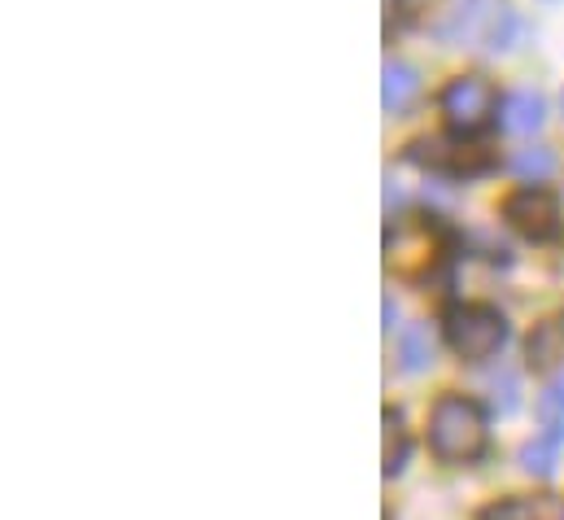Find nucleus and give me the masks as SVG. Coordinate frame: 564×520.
<instances>
[{"label": "nucleus", "mask_w": 564, "mask_h": 520, "mask_svg": "<svg viewBox=\"0 0 564 520\" xmlns=\"http://www.w3.org/2000/svg\"><path fill=\"white\" fill-rule=\"evenodd\" d=\"M429 442H433V451H437L442 459H451V464L477 459V455L486 451V442H490L486 411H481L473 398H459V393L442 398V402L433 407V420H429Z\"/></svg>", "instance_id": "obj_1"}, {"label": "nucleus", "mask_w": 564, "mask_h": 520, "mask_svg": "<svg viewBox=\"0 0 564 520\" xmlns=\"http://www.w3.org/2000/svg\"><path fill=\"white\" fill-rule=\"evenodd\" d=\"M539 415L547 420V424H564V381H552L543 398H539Z\"/></svg>", "instance_id": "obj_13"}, {"label": "nucleus", "mask_w": 564, "mask_h": 520, "mask_svg": "<svg viewBox=\"0 0 564 520\" xmlns=\"http://www.w3.org/2000/svg\"><path fill=\"white\" fill-rule=\"evenodd\" d=\"M525 355H530V364L534 368H556L564 359V324L561 319H547V324H539L534 328V337H530V346H525Z\"/></svg>", "instance_id": "obj_9"}, {"label": "nucleus", "mask_w": 564, "mask_h": 520, "mask_svg": "<svg viewBox=\"0 0 564 520\" xmlns=\"http://www.w3.org/2000/svg\"><path fill=\"white\" fill-rule=\"evenodd\" d=\"M561 520H564V512H561Z\"/></svg>", "instance_id": "obj_15"}, {"label": "nucleus", "mask_w": 564, "mask_h": 520, "mask_svg": "<svg viewBox=\"0 0 564 520\" xmlns=\"http://www.w3.org/2000/svg\"><path fill=\"white\" fill-rule=\"evenodd\" d=\"M446 342L459 359H490L508 342V319L495 306H455L446 315Z\"/></svg>", "instance_id": "obj_2"}, {"label": "nucleus", "mask_w": 564, "mask_h": 520, "mask_svg": "<svg viewBox=\"0 0 564 520\" xmlns=\"http://www.w3.org/2000/svg\"><path fill=\"white\" fill-rule=\"evenodd\" d=\"M561 446H564V424H547L543 437H534V442L521 446V464H525V473H534V477H552V473H556V455H561Z\"/></svg>", "instance_id": "obj_8"}, {"label": "nucleus", "mask_w": 564, "mask_h": 520, "mask_svg": "<svg viewBox=\"0 0 564 520\" xmlns=\"http://www.w3.org/2000/svg\"><path fill=\"white\" fill-rule=\"evenodd\" d=\"M499 128L512 131V136L539 131L543 128V97H539V93H530V88H521V93L503 97V106H499Z\"/></svg>", "instance_id": "obj_6"}, {"label": "nucleus", "mask_w": 564, "mask_h": 520, "mask_svg": "<svg viewBox=\"0 0 564 520\" xmlns=\"http://www.w3.org/2000/svg\"><path fill=\"white\" fill-rule=\"evenodd\" d=\"M503 219H508L521 237H530V241H552V237L561 232V202H556L547 188L530 184V188H521V193L508 197Z\"/></svg>", "instance_id": "obj_4"}, {"label": "nucleus", "mask_w": 564, "mask_h": 520, "mask_svg": "<svg viewBox=\"0 0 564 520\" xmlns=\"http://www.w3.org/2000/svg\"><path fill=\"white\" fill-rule=\"evenodd\" d=\"M481 520H539V512L530 508V503H521V499H508V503H495V508H486Z\"/></svg>", "instance_id": "obj_14"}, {"label": "nucleus", "mask_w": 564, "mask_h": 520, "mask_svg": "<svg viewBox=\"0 0 564 520\" xmlns=\"http://www.w3.org/2000/svg\"><path fill=\"white\" fill-rule=\"evenodd\" d=\"M442 115H446V128L459 131V136H473L495 119V88L477 75H464L455 84H446L442 93Z\"/></svg>", "instance_id": "obj_3"}, {"label": "nucleus", "mask_w": 564, "mask_h": 520, "mask_svg": "<svg viewBox=\"0 0 564 520\" xmlns=\"http://www.w3.org/2000/svg\"><path fill=\"white\" fill-rule=\"evenodd\" d=\"M381 424H386V477H394V473H403V464H408V429H403V415L399 411H386L381 415Z\"/></svg>", "instance_id": "obj_10"}, {"label": "nucleus", "mask_w": 564, "mask_h": 520, "mask_svg": "<svg viewBox=\"0 0 564 520\" xmlns=\"http://www.w3.org/2000/svg\"><path fill=\"white\" fill-rule=\"evenodd\" d=\"M512 171H517L521 180H547V175L556 171V153H552V149H521V153L512 158Z\"/></svg>", "instance_id": "obj_12"}, {"label": "nucleus", "mask_w": 564, "mask_h": 520, "mask_svg": "<svg viewBox=\"0 0 564 520\" xmlns=\"http://www.w3.org/2000/svg\"><path fill=\"white\" fill-rule=\"evenodd\" d=\"M399 359H403L408 372H424L433 364V333H429V324H416V328L403 333V355Z\"/></svg>", "instance_id": "obj_11"}, {"label": "nucleus", "mask_w": 564, "mask_h": 520, "mask_svg": "<svg viewBox=\"0 0 564 520\" xmlns=\"http://www.w3.org/2000/svg\"><path fill=\"white\" fill-rule=\"evenodd\" d=\"M416 93H421L416 66H408V62H386V75H381V106H386L390 115H403V110L416 101Z\"/></svg>", "instance_id": "obj_5"}, {"label": "nucleus", "mask_w": 564, "mask_h": 520, "mask_svg": "<svg viewBox=\"0 0 564 520\" xmlns=\"http://www.w3.org/2000/svg\"><path fill=\"white\" fill-rule=\"evenodd\" d=\"M412 162L446 166V171H477L486 158L481 153H468L459 144H446V140H421V144H412Z\"/></svg>", "instance_id": "obj_7"}]
</instances>
